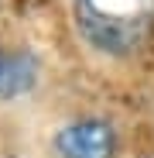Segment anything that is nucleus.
I'll list each match as a JSON object with an SVG mask.
<instances>
[{
  "label": "nucleus",
  "instance_id": "nucleus-1",
  "mask_svg": "<svg viewBox=\"0 0 154 158\" xmlns=\"http://www.w3.org/2000/svg\"><path fill=\"white\" fill-rule=\"evenodd\" d=\"M75 28L103 55H134L151 38L154 0H75Z\"/></svg>",
  "mask_w": 154,
  "mask_h": 158
},
{
  "label": "nucleus",
  "instance_id": "nucleus-2",
  "mask_svg": "<svg viewBox=\"0 0 154 158\" xmlns=\"http://www.w3.org/2000/svg\"><path fill=\"white\" fill-rule=\"evenodd\" d=\"M55 158H116V131L103 117L69 120L51 138Z\"/></svg>",
  "mask_w": 154,
  "mask_h": 158
},
{
  "label": "nucleus",
  "instance_id": "nucleus-3",
  "mask_svg": "<svg viewBox=\"0 0 154 158\" xmlns=\"http://www.w3.org/2000/svg\"><path fill=\"white\" fill-rule=\"evenodd\" d=\"M38 83V59L28 48H4L0 45V103H10L31 93Z\"/></svg>",
  "mask_w": 154,
  "mask_h": 158
}]
</instances>
